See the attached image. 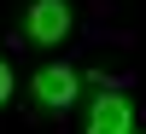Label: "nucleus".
<instances>
[{"mask_svg":"<svg viewBox=\"0 0 146 134\" xmlns=\"http://www.w3.org/2000/svg\"><path fill=\"white\" fill-rule=\"evenodd\" d=\"M18 70H12V58H0V105H12V99H18Z\"/></svg>","mask_w":146,"mask_h":134,"instance_id":"4","label":"nucleus"},{"mask_svg":"<svg viewBox=\"0 0 146 134\" xmlns=\"http://www.w3.org/2000/svg\"><path fill=\"white\" fill-rule=\"evenodd\" d=\"M76 99H82V70L76 64H41V70H29V82H23V105L29 111H41V117H64V111H76Z\"/></svg>","mask_w":146,"mask_h":134,"instance_id":"2","label":"nucleus"},{"mask_svg":"<svg viewBox=\"0 0 146 134\" xmlns=\"http://www.w3.org/2000/svg\"><path fill=\"white\" fill-rule=\"evenodd\" d=\"M12 23H18V41L53 53V47H64L70 35H76V6H70V0H18Z\"/></svg>","mask_w":146,"mask_h":134,"instance_id":"1","label":"nucleus"},{"mask_svg":"<svg viewBox=\"0 0 146 134\" xmlns=\"http://www.w3.org/2000/svg\"><path fill=\"white\" fill-rule=\"evenodd\" d=\"M135 134H146V128H135Z\"/></svg>","mask_w":146,"mask_h":134,"instance_id":"5","label":"nucleus"},{"mask_svg":"<svg viewBox=\"0 0 146 134\" xmlns=\"http://www.w3.org/2000/svg\"><path fill=\"white\" fill-rule=\"evenodd\" d=\"M135 105H129L123 88H100L88 99V111H82V134H135Z\"/></svg>","mask_w":146,"mask_h":134,"instance_id":"3","label":"nucleus"}]
</instances>
